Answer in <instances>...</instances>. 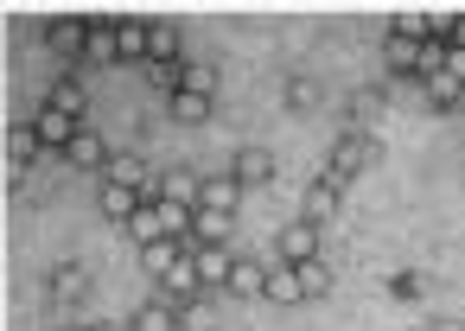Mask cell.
Instances as JSON below:
<instances>
[{"label": "cell", "mask_w": 465, "mask_h": 331, "mask_svg": "<svg viewBox=\"0 0 465 331\" xmlns=\"http://www.w3.org/2000/svg\"><path fill=\"white\" fill-rule=\"evenodd\" d=\"M376 166V134H363V128H344L338 134V147H331V166L325 172H338L344 185L357 179V172H370Z\"/></svg>", "instance_id": "cell-1"}, {"label": "cell", "mask_w": 465, "mask_h": 331, "mask_svg": "<svg viewBox=\"0 0 465 331\" xmlns=\"http://www.w3.org/2000/svg\"><path fill=\"white\" fill-rule=\"evenodd\" d=\"M338 210H344V179H338V172H319V179L306 185V198H300V217L325 229V223H338Z\"/></svg>", "instance_id": "cell-2"}, {"label": "cell", "mask_w": 465, "mask_h": 331, "mask_svg": "<svg viewBox=\"0 0 465 331\" xmlns=\"http://www.w3.org/2000/svg\"><path fill=\"white\" fill-rule=\"evenodd\" d=\"M84 45H90V20L58 14V20L45 26V52H58V58H71V64H84Z\"/></svg>", "instance_id": "cell-3"}, {"label": "cell", "mask_w": 465, "mask_h": 331, "mask_svg": "<svg viewBox=\"0 0 465 331\" xmlns=\"http://www.w3.org/2000/svg\"><path fill=\"white\" fill-rule=\"evenodd\" d=\"M274 261H287V268H306V261H319V223L293 217V223L281 229V248H274Z\"/></svg>", "instance_id": "cell-4"}, {"label": "cell", "mask_w": 465, "mask_h": 331, "mask_svg": "<svg viewBox=\"0 0 465 331\" xmlns=\"http://www.w3.org/2000/svg\"><path fill=\"white\" fill-rule=\"evenodd\" d=\"M122 64V20H90V45H84V71Z\"/></svg>", "instance_id": "cell-5"}, {"label": "cell", "mask_w": 465, "mask_h": 331, "mask_svg": "<svg viewBox=\"0 0 465 331\" xmlns=\"http://www.w3.org/2000/svg\"><path fill=\"white\" fill-rule=\"evenodd\" d=\"M230 172H236V185H242V191H262V185H274V153L249 141V147H236Z\"/></svg>", "instance_id": "cell-6"}, {"label": "cell", "mask_w": 465, "mask_h": 331, "mask_svg": "<svg viewBox=\"0 0 465 331\" xmlns=\"http://www.w3.org/2000/svg\"><path fill=\"white\" fill-rule=\"evenodd\" d=\"M84 77H90V71H84V64H71V71L52 83L45 109H64V115H77V122H84V115H90V90H84Z\"/></svg>", "instance_id": "cell-7"}, {"label": "cell", "mask_w": 465, "mask_h": 331, "mask_svg": "<svg viewBox=\"0 0 465 331\" xmlns=\"http://www.w3.org/2000/svg\"><path fill=\"white\" fill-rule=\"evenodd\" d=\"M198 198H204V172H192V166H173V172H160V204L198 210Z\"/></svg>", "instance_id": "cell-8"}, {"label": "cell", "mask_w": 465, "mask_h": 331, "mask_svg": "<svg viewBox=\"0 0 465 331\" xmlns=\"http://www.w3.org/2000/svg\"><path fill=\"white\" fill-rule=\"evenodd\" d=\"M192 261H198L204 293H223V287H230V274H236V248H230V242H217V248H192Z\"/></svg>", "instance_id": "cell-9"}, {"label": "cell", "mask_w": 465, "mask_h": 331, "mask_svg": "<svg viewBox=\"0 0 465 331\" xmlns=\"http://www.w3.org/2000/svg\"><path fill=\"white\" fill-rule=\"evenodd\" d=\"M64 160H71L77 172H103V166L115 160V147H109V141H103V134H96V128L84 122V134H77V141L64 147Z\"/></svg>", "instance_id": "cell-10"}, {"label": "cell", "mask_w": 465, "mask_h": 331, "mask_svg": "<svg viewBox=\"0 0 465 331\" xmlns=\"http://www.w3.org/2000/svg\"><path fill=\"white\" fill-rule=\"evenodd\" d=\"M103 185H128V191H147V185H160V179L147 172V160H141V153L115 147V160L103 166Z\"/></svg>", "instance_id": "cell-11"}, {"label": "cell", "mask_w": 465, "mask_h": 331, "mask_svg": "<svg viewBox=\"0 0 465 331\" xmlns=\"http://www.w3.org/2000/svg\"><path fill=\"white\" fill-rule=\"evenodd\" d=\"M185 255H192V242H179V236H160V242H147V248H141V268H147L153 280H166V274H173Z\"/></svg>", "instance_id": "cell-12"}, {"label": "cell", "mask_w": 465, "mask_h": 331, "mask_svg": "<svg viewBox=\"0 0 465 331\" xmlns=\"http://www.w3.org/2000/svg\"><path fill=\"white\" fill-rule=\"evenodd\" d=\"M211 109H217V96H198V90H173V96H166V115H173L179 128L211 122Z\"/></svg>", "instance_id": "cell-13"}, {"label": "cell", "mask_w": 465, "mask_h": 331, "mask_svg": "<svg viewBox=\"0 0 465 331\" xmlns=\"http://www.w3.org/2000/svg\"><path fill=\"white\" fill-rule=\"evenodd\" d=\"M33 128H39V141H45V147H58V153L84 134V122H77V115H64V109H39V122H33Z\"/></svg>", "instance_id": "cell-14"}, {"label": "cell", "mask_w": 465, "mask_h": 331, "mask_svg": "<svg viewBox=\"0 0 465 331\" xmlns=\"http://www.w3.org/2000/svg\"><path fill=\"white\" fill-rule=\"evenodd\" d=\"M45 293H52V299H84V293H90V268H84V261H58V268L45 274Z\"/></svg>", "instance_id": "cell-15"}, {"label": "cell", "mask_w": 465, "mask_h": 331, "mask_svg": "<svg viewBox=\"0 0 465 331\" xmlns=\"http://www.w3.org/2000/svg\"><path fill=\"white\" fill-rule=\"evenodd\" d=\"M268 268H274V261H255V255H236V274H230V287H223V293H242V299H262V293H268Z\"/></svg>", "instance_id": "cell-16"}, {"label": "cell", "mask_w": 465, "mask_h": 331, "mask_svg": "<svg viewBox=\"0 0 465 331\" xmlns=\"http://www.w3.org/2000/svg\"><path fill=\"white\" fill-rule=\"evenodd\" d=\"M153 64H185V33L173 20H153V52H147V71Z\"/></svg>", "instance_id": "cell-17"}, {"label": "cell", "mask_w": 465, "mask_h": 331, "mask_svg": "<svg viewBox=\"0 0 465 331\" xmlns=\"http://www.w3.org/2000/svg\"><path fill=\"white\" fill-rule=\"evenodd\" d=\"M382 64H389V77H395V83H401V77H420V45L389 33V39H382Z\"/></svg>", "instance_id": "cell-18"}, {"label": "cell", "mask_w": 465, "mask_h": 331, "mask_svg": "<svg viewBox=\"0 0 465 331\" xmlns=\"http://www.w3.org/2000/svg\"><path fill=\"white\" fill-rule=\"evenodd\" d=\"M382 115H389V90H376V83H370V90H357V96H351V128L376 134V122H382Z\"/></svg>", "instance_id": "cell-19"}, {"label": "cell", "mask_w": 465, "mask_h": 331, "mask_svg": "<svg viewBox=\"0 0 465 331\" xmlns=\"http://www.w3.org/2000/svg\"><path fill=\"white\" fill-rule=\"evenodd\" d=\"M39 147H45V141H39V128H33V122H14V128H7V172L20 179V172H26V160H33Z\"/></svg>", "instance_id": "cell-20"}, {"label": "cell", "mask_w": 465, "mask_h": 331, "mask_svg": "<svg viewBox=\"0 0 465 331\" xmlns=\"http://www.w3.org/2000/svg\"><path fill=\"white\" fill-rule=\"evenodd\" d=\"M236 204H242V185H236V172H211V179H204V198H198V210H230V217H236Z\"/></svg>", "instance_id": "cell-21"}, {"label": "cell", "mask_w": 465, "mask_h": 331, "mask_svg": "<svg viewBox=\"0 0 465 331\" xmlns=\"http://www.w3.org/2000/svg\"><path fill=\"white\" fill-rule=\"evenodd\" d=\"M420 96H427V109H440V115H446V109H465V83H459L452 71L427 77V83H420Z\"/></svg>", "instance_id": "cell-22"}, {"label": "cell", "mask_w": 465, "mask_h": 331, "mask_svg": "<svg viewBox=\"0 0 465 331\" xmlns=\"http://www.w3.org/2000/svg\"><path fill=\"white\" fill-rule=\"evenodd\" d=\"M153 191V185H147ZM147 191H128V185H103V217L109 223H134V210L147 204Z\"/></svg>", "instance_id": "cell-23"}, {"label": "cell", "mask_w": 465, "mask_h": 331, "mask_svg": "<svg viewBox=\"0 0 465 331\" xmlns=\"http://www.w3.org/2000/svg\"><path fill=\"white\" fill-rule=\"evenodd\" d=\"M281 109H287V115H312V109H319V83H312L306 71L287 77V83H281Z\"/></svg>", "instance_id": "cell-24"}, {"label": "cell", "mask_w": 465, "mask_h": 331, "mask_svg": "<svg viewBox=\"0 0 465 331\" xmlns=\"http://www.w3.org/2000/svg\"><path fill=\"white\" fill-rule=\"evenodd\" d=\"M230 242V210H198L192 217V248H217Z\"/></svg>", "instance_id": "cell-25"}, {"label": "cell", "mask_w": 465, "mask_h": 331, "mask_svg": "<svg viewBox=\"0 0 465 331\" xmlns=\"http://www.w3.org/2000/svg\"><path fill=\"white\" fill-rule=\"evenodd\" d=\"M262 299H274V306H293V299H306V287H300V268L274 261V268H268V293H262Z\"/></svg>", "instance_id": "cell-26"}, {"label": "cell", "mask_w": 465, "mask_h": 331, "mask_svg": "<svg viewBox=\"0 0 465 331\" xmlns=\"http://www.w3.org/2000/svg\"><path fill=\"white\" fill-rule=\"evenodd\" d=\"M128 325H134V331H185V325H179V306H166V299H147Z\"/></svg>", "instance_id": "cell-27"}, {"label": "cell", "mask_w": 465, "mask_h": 331, "mask_svg": "<svg viewBox=\"0 0 465 331\" xmlns=\"http://www.w3.org/2000/svg\"><path fill=\"white\" fill-rule=\"evenodd\" d=\"M128 236H134L141 248H147V242H160V236H166V223H160V204H141V210H134V223H128Z\"/></svg>", "instance_id": "cell-28"}, {"label": "cell", "mask_w": 465, "mask_h": 331, "mask_svg": "<svg viewBox=\"0 0 465 331\" xmlns=\"http://www.w3.org/2000/svg\"><path fill=\"white\" fill-rule=\"evenodd\" d=\"M389 293H395L401 306H414V299L427 293V274H420V268H401V274H389Z\"/></svg>", "instance_id": "cell-29"}, {"label": "cell", "mask_w": 465, "mask_h": 331, "mask_svg": "<svg viewBox=\"0 0 465 331\" xmlns=\"http://www.w3.org/2000/svg\"><path fill=\"white\" fill-rule=\"evenodd\" d=\"M300 287H306V299L331 293V261H325V255H319V261H306V268H300Z\"/></svg>", "instance_id": "cell-30"}, {"label": "cell", "mask_w": 465, "mask_h": 331, "mask_svg": "<svg viewBox=\"0 0 465 331\" xmlns=\"http://www.w3.org/2000/svg\"><path fill=\"white\" fill-rule=\"evenodd\" d=\"M446 52H452V39H427V45H420V83L446 71Z\"/></svg>", "instance_id": "cell-31"}, {"label": "cell", "mask_w": 465, "mask_h": 331, "mask_svg": "<svg viewBox=\"0 0 465 331\" xmlns=\"http://www.w3.org/2000/svg\"><path fill=\"white\" fill-rule=\"evenodd\" d=\"M179 325H185V331H217V306H211V299H192V306L179 312Z\"/></svg>", "instance_id": "cell-32"}, {"label": "cell", "mask_w": 465, "mask_h": 331, "mask_svg": "<svg viewBox=\"0 0 465 331\" xmlns=\"http://www.w3.org/2000/svg\"><path fill=\"white\" fill-rule=\"evenodd\" d=\"M179 90H198V96H217V64H185V83Z\"/></svg>", "instance_id": "cell-33"}, {"label": "cell", "mask_w": 465, "mask_h": 331, "mask_svg": "<svg viewBox=\"0 0 465 331\" xmlns=\"http://www.w3.org/2000/svg\"><path fill=\"white\" fill-rule=\"evenodd\" d=\"M427 331H465V318H433Z\"/></svg>", "instance_id": "cell-34"}, {"label": "cell", "mask_w": 465, "mask_h": 331, "mask_svg": "<svg viewBox=\"0 0 465 331\" xmlns=\"http://www.w3.org/2000/svg\"><path fill=\"white\" fill-rule=\"evenodd\" d=\"M452 45H459V52H465V14H459V20H452Z\"/></svg>", "instance_id": "cell-35"}, {"label": "cell", "mask_w": 465, "mask_h": 331, "mask_svg": "<svg viewBox=\"0 0 465 331\" xmlns=\"http://www.w3.org/2000/svg\"><path fill=\"white\" fill-rule=\"evenodd\" d=\"M96 331H134V325H128V318H103Z\"/></svg>", "instance_id": "cell-36"}, {"label": "cell", "mask_w": 465, "mask_h": 331, "mask_svg": "<svg viewBox=\"0 0 465 331\" xmlns=\"http://www.w3.org/2000/svg\"><path fill=\"white\" fill-rule=\"evenodd\" d=\"M71 331H96V325H71Z\"/></svg>", "instance_id": "cell-37"}]
</instances>
